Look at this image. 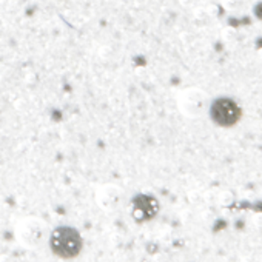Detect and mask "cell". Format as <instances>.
Masks as SVG:
<instances>
[{
  "label": "cell",
  "instance_id": "cell-1",
  "mask_svg": "<svg viewBox=\"0 0 262 262\" xmlns=\"http://www.w3.org/2000/svg\"><path fill=\"white\" fill-rule=\"evenodd\" d=\"M51 229L42 218L37 216H27L22 218L14 229L16 241L28 250H37L48 244Z\"/></svg>",
  "mask_w": 262,
  "mask_h": 262
},
{
  "label": "cell",
  "instance_id": "cell-2",
  "mask_svg": "<svg viewBox=\"0 0 262 262\" xmlns=\"http://www.w3.org/2000/svg\"><path fill=\"white\" fill-rule=\"evenodd\" d=\"M48 247L54 256L60 259H74L82 252L84 237L74 227L60 225L51 230Z\"/></svg>",
  "mask_w": 262,
  "mask_h": 262
},
{
  "label": "cell",
  "instance_id": "cell-3",
  "mask_svg": "<svg viewBox=\"0 0 262 262\" xmlns=\"http://www.w3.org/2000/svg\"><path fill=\"white\" fill-rule=\"evenodd\" d=\"M179 110L187 117H201L210 108V100L205 91L199 88H188L179 96Z\"/></svg>",
  "mask_w": 262,
  "mask_h": 262
},
{
  "label": "cell",
  "instance_id": "cell-4",
  "mask_svg": "<svg viewBox=\"0 0 262 262\" xmlns=\"http://www.w3.org/2000/svg\"><path fill=\"white\" fill-rule=\"evenodd\" d=\"M94 201L100 210L107 213H116L125 202V193L116 184H104L96 190Z\"/></svg>",
  "mask_w": 262,
  "mask_h": 262
},
{
  "label": "cell",
  "instance_id": "cell-5",
  "mask_svg": "<svg viewBox=\"0 0 262 262\" xmlns=\"http://www.w3.org/2000/svg\"><path fill=\"white\" fill-rule=\"evenodd\" d=\"M157 211H159V204L150 195H139L131 202V214L139 222L153 219L157 214Z\"/></svg>",
  "mask_w": 262,
  "mask_h": 262
},
{
  "label": "cell",
  "instance_id": "cell-6",
  "mask_svg": "<svg viewBox=\"0 0 262 262\" xmlns=\"http://www.w3.org/2000/svg\"><path fill=\"white\" fill-rule=\"evenodd\" d=\"M208 110L211 111L214 120L222 123V125L234 123L239 116V111H237L236 105L230 100H221V102H218V104H214L213 107H210Z\"/></svg>",
  "mask_w": 262,
  "mask_h": 262
}]
</instances>
